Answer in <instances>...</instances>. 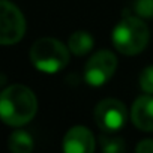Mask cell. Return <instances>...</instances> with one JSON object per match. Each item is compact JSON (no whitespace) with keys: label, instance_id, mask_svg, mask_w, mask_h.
<instances>
[{"label":"cell","instance_id":"obj_1","mask_svg":"<svg viewBox=\"0 0 153 153\" xmlns=\"http://www.w3.org/2000/svg\"><path fill=\"white\" fill-rule=\"evenodd\" d=\"M36 111L38 99L35 93L23 84H12L0 93V120L9 126L29 123Z\"/></svg>","mask_w":153,"mask_h":153},{"label":"cell","instance_id":"obj_2","mask_svg":"<svg viewBox=\"0 0 153 153\" xmlns=\"http://www.w3.org/2000/svg\"><path fill=\"white\" fill-rule=\"evenodd\" d=\"M149 27L138 17H126L113 30V44L116 50L125 56L141 53L149 44Z\"/></svg>","mask_w":153,"mask_h":153},{"label":"cell","instance_id":"obj_3","mask_svg":"<svg viewBox=\"0 0 153 153\" xmlns=\"http://www.w3.org/2000/svg\"><path fill=\"white\" fill-rule=\"evenodd\" d=\"M33 66L45 74H56L69 63V48L54 38H41L30 48Z\"/></svg>","mask_w":153,"mask_h":153},{"label":"cell","instance_id":"obj_4","mask_svg":"<svg viewBox=\"0 0 153 153\" xmlns=\"http://www.w3.org/2000/svg\"><path fill=\"white\" fill-rule=\"evenodd\" d=\"M26 18L23 12L8 0H0V45H12L23 39Z\"/></svg>","mask_w":153,"mask_h":153},{"label":"cell","instance_id":"obj_5","mask_svg":"<svg viewBox=\"0 0 153 153\" xmlns=\"http://www.w3.org/2000/svg\"><path fill=\"white\" fill-rule=\"evenodd\" d=\"M117 68V57L110 50H101L95 53L84 68V80L93 87L104 86L114 75Z\"/></svg>","mask_w":153,"mask_h":153},{"label":"cell","instance_id":"obj_6","mask_svg":"<svg viewBox=\"0 0 153 153\" xmlns=\"http://www.w3.org/2000/svg\"><path fill=\"white\" fill-rule=\"evenodd\" d=\"M95 122L104 132H116L122 129L128 120V110L119 99H104L95 108Z\"/></svg>","mask_w":153,"mask_h":153},{"label":"cell","instance_id":"obj_7","mask_svg":"<svg viewBox=\"0 0 153 153\" xmlns=\"http://www.w3.org/2000/svg\"><path fill=\"white\" fill-rule=\"evenodd\" d=\"M66 153H92L95 150V137L86 126L71 128L63 138Z\"/></svg>","mask_w":153,"mask_h":153},{"label":"cell","instance_id":"obj_8","mask_svg":"<svg viewBox=\"0 0 153 153\" xmlns=\"http://www.w3.org/2000/svg\"><path fill=\"white\" fill-rule=\"evenodd\" d=\"M132 123L144 132H153V96H140L131 110Z\"/></svg>","mask_w":153,"mask_h":153},{"label":"cell","instance_id":"obj_9","mask_svg":"<svg viewBox=\"0 0 153 153\" xmlns=\"http://www.w3.org/2000/svg\"><path fill=\"white\" fill-rule=\"evenodd\" d=\"M95 45V39L93 36L86 32V30H78V32H74L69 39H68V48L71 53H74L75 56H86Z\"/></svg>","mask_w":153,"mask_h":153},{"label":"cell","instance_id":"obj_10","mask_svg":"<svg viewBox=\"0 0 153 153\" xmlns=\"http://www.w3.org/2000/svg\"><path fill=\"white\" fill-rule=\"evenodd\" d=\"M9 150L14 153H30L33 150V138L29 132L17 129L11 134L8 141Z\"/></svg>","mask_w":153,"mask_h":153},{"label":"cell","instance_id":"obj_11","mask_svg":"<svg viewBox=\"0 0 153 153\" xmlns=\"http://www.w3.org/2000/svg\"><path fill=\"white\" fill-rule=\"evenodd\" d=\"M101 141V147L102 152L105 153H122L126 150L125 146V140L123 138H117V137H110V135H101L99 137Z\"/></svg>","mask_w":153,"mask_h":153},{"label":"cell","instance_id":"obj_12","mask_svg":"<svg viewBox=\"0 0 153 153\" xmlns=\"http://www.w3.org/2000/svg\"><path fill=\"white\" fill-rule=\"evenodd\" d=\"M140 86L146 93L153 95V65L147 66L140 74Z\"/></svg>","mask_w":153,"mask_h":153},{"label":"cell","instance_id":"obj_13","mask_svg":"<svg viewBox=\"0 0 153 153\" xmlns=\"http://www.w3.org/2000/svg\"><path fill=\"white\" fill-rule=\"evenodd\" d=\"M134 9L141 18H153V0H135Z\"/></svg>","mask_w":153,"mask_h":153},{"label":"cell","instance_id":"obj_14","mask_svg":"<svg viewBox=\"0 0 153 153\" xmlns=\"http://www.w3.org/2000/svg\"><path fill=\"white\" fill-rule=\"evenodd\" d=\"M135 150L138 153H153V140H143L137 144Z\"/></svg>","mask_w":153,"mask_h":153}]
</instances>
